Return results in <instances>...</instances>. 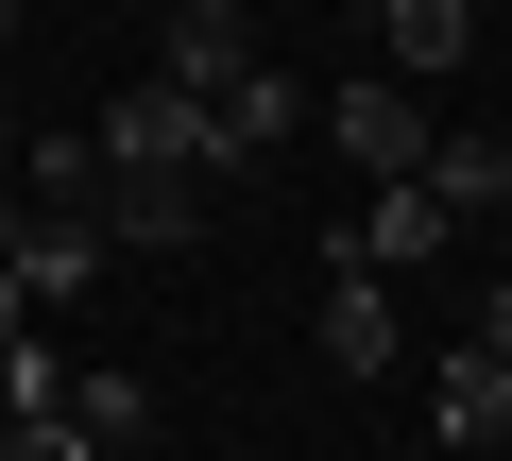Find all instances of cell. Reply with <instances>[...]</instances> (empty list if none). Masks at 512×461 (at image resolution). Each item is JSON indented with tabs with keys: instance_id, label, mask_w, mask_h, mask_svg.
<instances>
[{
	"instance_id": "1",
	"label": "cell",
	"mask_w": 512,
	"mask_h": 461,
	"mask_svg": "<svg viewBox=\"0 0 512 461\" xmlns=\"http://www.w3.org/2000/svg\"><path fill=\"white\" fill-rule=\"evenodd\" d=\"M86 137H103V171H171V188H239V171H222V103H188L171 69H137V86H120V103H103Z\"/></svg>"
},
{
	"instance_id": "2",
	"label": "cell",
	"mask_w": 512,
	"mask_h": 461,
	"mask_svg": "<svg viewBox=\"0 0 512 461\" xmlns=\"http://www.w3.org/2000/svg\"><path fill=\"white\" fill-rule=\"evenodd\" d=\"M427 137H444V120H427V86H393V69H359V86L325 103V154H342L359 188H393V171H427Z\"/></svg>"
},
{
	"instance_id": "3",
	"label": "cell",
	"mask_w": 512,
	"mask_h": 461,
	"mask_svg": "<svg viewBox=\"0 0 512 461\" xmlns=\"http://www.w3.org/2000/svg\"><path fill=\"white\" fill-rule=\"evenodd\" d=\"M427 444H444V461H495V444H512V359H495L478 325H461L444 376H427Z\"/></svg>"
},
{
	"instance_id": "4",
	"label": "cell",
	"mask_w": 512,
	"mask_h": 461,
	"mask_svg": "<svg viewBox=\"0 0 512 461\" xmlns=\"http://www.w3.org/2000/svg\"><path fill=\"white\" fill-rule=\"evenodd\" d=\"M376 69L393 86H461L478 69V0H376Z\"/></svg>"
},
{
	"instance_id": "5",
	"label": "cell",
	"mask_w": 512,
	"mask_h": 461,
	"mask_svg": "<svg viewBox=\"0 0 512 461\" xmlns=\"http://www.w3.org/2000/svg\"><path fill=\"white\" fill-rule=\"evenodd\" d=\"M308 342H325V376H393V274L325 257V308H308Z\"/></svg>"
},
{
	"instance_id": "6",
	"label": "cell",
	"mask_w": 512,
	"mask_h": 461,
	"mask_svg": "<svg viewBox=\"0 0 512 461\" xmlns=\"http://www.w3.org/2000/svg\"><path fill=\"white\" fill-rule=\"evenodd\" d=\"M444 240H461V222H444V205H427V171H393V188H376V205H359V222H342V257H359V274H427V257H444Z\"/></svg>"
},
{
	"instance_id": "7",
	"label": "cell",
	"mask_w": 512,
	"mask_h": 461,
	"mask_svg": "<svg viewBox=\"0 0 512 461\" xmlns=\"http://www.w3.org/2000/svg\"><path fill=\"white\" fill-rule=\"evenodd\" d=\"M291 120H308V86H291V69H274V52H256V69H239V86H222V171H239V188H256V171H274V154H291Z\"/></svg>"
},
{
	"instance_id": "8",
	"label": "cell",
	"mask_w": 512,
	"mask_h": 461,
	"mask_svg": "<svg viewBox=\"0 0 512 461\" xmlns=\"http://www.w3.org/2000/svg\"><path fill=\"white\" fill-rule=\"evenodd\" d=\"M103 240H120V257H188V240H205V188H171V171H103Z\"/></svg>"
},
{
	"instance_id": "9",
	"label": "cell",
	"mask_w": 512,
	"mask_h": 461,
	"mask_svg": "<svg viewBox=\"0 0 512 461\" xmlns=\"http://www.w3.org/2000/svg\"><path fill=\"white\" fill-rule=\"evenodd\" d=\"M188 103H222L239 69H256V18H239V0H171V52H154Z\"/></svg>"
},
{
	"instance_id": "10",
	"label": "cell",
	"mask_w": 512,
	"mask_h": 461,
	"mask_svg": "<svg viewBox=\"0 0 512 461\" xmlns=\"http://www.w3.org/2000/svg\"><path fill=\"white\" fill-rule=\"evenodd\" d=\"M18 205H69V222H103V137H18V171H0Z\"/></svg>"
},
{
	"instance_id": "11",
	"label": "cell",
	"mask_w": 512,
	"mask_h": 461,
	"mask_svg": "<svg viewBox=\"0 0 512 461\" xmlns=\"http://www.w3.org/2000/svg\"><path fill=\"white\" fill-rule=\"evenodd\" d=\"M427 205L444 222H495L512 205V137H427Z\"/></svg>"
},
{
	"instance_id": "12",
	"label": "cell",
	"mask_w": 512,
	"mask_h": 461,
	"mask_svg": "<svg viewBox=\"0 0 512 461\" xmlns=\"http://www.w3.org/2000/svg\"><path fill=\"white\" fill-rule=\"evenodd\" d=\"M69 427H86L103 461H137V444H154V376H120V359H86V376H69Z\"/></svg>"
},
{
	"instance_id": "13",
	"label": "cell",
	"mask_w": 512,
	"mask_h": 461,
	"mask_svg": "<svg viewBox=\"0 0 512 461\" xmlns=\"http://www.w3.org/2000/svg\"><path fill=\"white\" fill-rule=\"evenodd\" d=\"M0 410H69V359L18 325V342H0Z\"/></svg>"
},
{
	"instance_id": "14",
	"label": "cell",
	"mask_w": 512,
	"mask_h": 461,
	"mask_svg": "<svg viewBox=\"0 0 512 461\" xmlns=\"http://www.w3.org/2000/svg\"><path fill=\"white\" fill-rule=\"evenodd\" d=\"M0 461H103V444H86L69 410H0Z\"/></svg>"
},
{
	"instance_id": "15",
	"label": "cell",
	"mask_w": 512,
	"mask_h": 461,
	"mask_svg": "<svg viewBox=\"0 0 512 461\" xmlns=\"http://www.w3.org/2000/svg\"><path fill=\"white\" fill-rule=\"evenodd\" d=\"M18 325H35V291H18V274H0V342H18Z\"/></svg>"
},
{
	"instance_id": "16",
	"label": "cell",
	"mask_w": 512,
	"mask_h": 461,
	"mask_svg": "<svg viewBox=\"0 0 512 461\" xmlns=\"http://www.w3.org/2000/svg\"><path fill=\"white\" fill-rule=\"evenodd\" d=\"M0 171H18V86H0Z\"/></svg>"
},
{
	"instance_id": "17",
	"label": "cell",
	"mask_w": 512,
	"mask_h": 461,
	"mask_svg": "<svg viewBox=\"0 0 512 461\" xmlns=\"http://www.w3.org/2000/svg\"><path fill=\"white\" fill-rule=\"evenodd\" d=\"M0 69H18V0H0Z\"/></svg>"
}]
</instances>
